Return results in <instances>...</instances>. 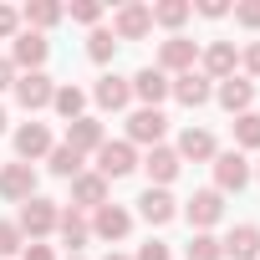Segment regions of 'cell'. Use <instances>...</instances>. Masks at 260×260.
I'll use <instances>...</instances> for the list:
<instances>
[{
	"instance_id": "7c38bea8",
	"label": "cell",
	"mask_w": 260,
	"mask_h": 260,
	"mask_svg": "<svg viewBox=\"0 0 260 260\" xmlns=\"http://www.w3.org/2000/svg\"><path fill=\"white\" fill-rule=\"evenodd\" d=\"M214 179H219V194L245 189V184H250V164H245V153H214Z\"/></svg>"
},
{
	"instance_id": "8d00e7d4",
	"label": "cell",
	"mask_w": 260,
	"mask_h": 260,
	"mask_svg": "<svg viewBox=\"0 0 260 260\" xmlns=\"http://www.w3.org/2000/svg\"><path fill=\"white\" fill-rule=\"evenodd\" d=\"M199 16H209V21L230 16V0H199Z\"/></svg>"
},
{
	"instance_id": "4dcf8cb0",
	"label": "cell",
	"mask_w": 260,
	"mask_h": 260,
	"mask_svg": "<svg viewBox=\"0 0 260 260\" xmlns=\"http://www.w3.org/2000/svg\"><path fill=\"white\" fill-rule=\"evenodd\" d=\"M112 51H117V36L97 26V31L87 36V56H92V61H112Z\"/></svg>"
},
{
	"instance_id": "7402d4cb",
	"label": "cell",
	"mask_w": 260,
	"mask_h": 260,
	"mask_svg": "<svg viewBox=\"0 0 260 260\" xmlns=\"http://www.w3.org/2000/svg\"><path fill=\"white\" fill-rule=\"evenodd\" d=\"M143 169H148L153 189H164V184H174V179H179V153H174V148H153V153L143 158Z\"/></svg>"
},
{
	"instance_id": "9a60e30c",
	"label": "cell",
	"mask_w": 260,
	"mask_h": 260,
	"mask_svg": "<svg viewBox=\"0 0 260 260\" xmlns=\"http://www.w3.org/2000/svg\"><path fill=\"white\" fill-rule=\"evenodd\" d=\"M107 138H102V122L97 117H77V122H67V148H77V153H97Z\"/></svg>"
},
{
	"instance_id": "8fae6325",
	"label": "cell",
	"mask_w": 260,
	"mask_h": 260,
	"mask_svg": "<svg viewBox=\"0 0 260 260\" xmlns=\"http://www.w3.org/2000/svg\"><path fill=\"white\" fill-rule=\"evenodd\" d=\"M169 92H174L184 107H204V102L214 97V87H209V77H204V72H184V77H174V82H169Z\"/></svg>"
},
{
	"instance_id": "2e32d148",
	"label": "cell",
	"mask_w": 260,
	"mask_h": 260,
	"mask_svg": "<svg viewBox=\"0 0 260 260\" xmlns=\"http://www.w3.org/2000/svg\"><path fill=\"white\" fill-rule=\"evenodd\" d=\"M16 153H21V164H26V158L36 164L41 153H51V127H46V122H26L21 133H16Z\"/></svg>"
},
{
	"instance_id": "7bdbcfd3",
	"label": "cell",
	"mask_w": 260,
	"mask_h": 260,
	"mask_svg": "<svg viewBox=\"0 0 260 260\" xmlns=\"http://www.w3.org/2000/svg\"><path fill=\"white\" fill-rule=\"evenodd\" d=\"M67 260H77V255H67Z\"/></svg>"
},
{
	"instance_id": "7a4b0ae2",
	"label": "cell",
	"mask_w": 260,
	"mask_h": 260,
	"mask_svg": "<svg viewBox=\"0 0 260 260\" xmlns=\"http://www.w3.org/2000/svg\"><path fill=\"white\" fill-rule=\"evenodd\" d=\"M56 219H61L56 199H41V194H31V199L21 204V235H31V240L51 235V230H56Z\"/></svg>"
},
{
	"instance_id": "f1b7e54d",
	"label": "cell",
	"mask_w": 260,
	"mask_h": 260,
	"mask_svg": "<svg viewBox=\"0 0 260 260\" xmlns=\"http://www.w3.org/2000/svg\"><path fill=\"white\" fill-rule=\"evenodd\" d=\"M235 143L240 148H260V112H240L235 117Z\"/></svg>"
},
{
	"instance_id": "277c9868",
	"label": "cell",
	"mask_w": 260,
	"mask_h": 260,
	"mask_svg": "<svg viewBox=\"0 0 260 260\" xmlns=\"http://www.w3.org/2000/svg\"><path fill=\"white\" fill-rule=\"evenodd\" d=\"M46 56H51V41L41 31H21L16 46H11V67H26V72H41Z\"/></svg>"
},
{
	"instance_id": "ac0fdd59",
	"label": "cell",
	"mask_w": 260,
	"mask_h": 260,
	"mask_svg": "<svg viewBox=\"0 0 260 260\" xmlns=\"http://www.w3.org/2000/svg\"><path fill=\"white\" fill-rule=\"evenodd\" d=\"M235 41H209V51H204V77L209 82H224V77H235Z\"/></svg>"
},
{
	"instance_id": "603a6c76",
	"label": "cell",
	"mask_w": 260,
	"mask_h": 260,
	"mask_svg": "<svg viewBox=\"0 0 260 260\" xmlns=\"http://www.w3.org/2000/svg\"><path fill=\"white\" fill-rule=\"evenodd\" d=\"M224 255H235V260H260V230H255V224H240V230H230V240H224Z\"/></svg>"
},
{
	"instance_id": "ab89813d",
	"label": "cell",
	"mask_w": 260,
	"mask_h": 260,
	"mask_svg": "<svg viewBox=\"0 0 260 260\" xmlns=\"http://www.w3.org/2000/svg\"><path fill=\"white\" fill-rule=\"evenodd\" d=\"M6 87H16V67H11L6 56H0V92H6Z\"/></svg>"
},
{
	"instance_id": "ba28073f",
	"label": "cell",
	"mask_w": 260,
	"mask_h": 260,
	"mask_svg": "<svg viewBox=\"0 0 260 260\" xmlns=\"http://www.w3.org/2000/svg\"><path fill=\"white\" fill-rule=\"evenodd\" d=\"M194 56H199V46L189 41V36H169L164 41V51H158V72H194Z\"/></svg>"
},
{
	"instance_id": "836d02e7",
	"label": "cell",
	"mask_w": 260,
	"mask_h": 260,
	"mask_svg": "<svg viewBox=\"0 0 260 260\" xmlns=\"http://www.w3.org/2000/svg\"><path fill=\"white\" fill-rule=\"evenodd\" d=\"M72 21L97 26V21H102V6H97V0H77V6H72Z\"/></svg>"
},
{
	"instance_id": "e0dca14e",
	"label": "cell",
	"mask_w": 260,
	"mask_h": 260,
	"mask_svg": "<svg viewBox=\"0 0 260 260\" xmlns=\"http://www.w3.org/2000/svg\"><path fill=\"white\" fill-rule=\"evenodd\" d=\"M179 164L184 158H194V164H204V158H214L219 148H214V133H209V127H184V138H179Z\"/></svg>"
},
{
	"instance_id": "4316f807",
	"label": "cell",
	"mask_w": 260,
	"mask_h": 260,
	"mask_svg": "<svg viewBox=\"0 0 260 260\" xmlns=\"http://www.w3.org/2000/svg\"><path fill=\"white\" fill-rule=\"evenodd\" d=\"M46 158H51V174H56V179H77V174H82V153L67 148V143H51Z\"/></svg>"
},
{
	"instance_id": "8992f818",
	"label": "cell",
	"mask_w": 260,
	"mask_h": 260,
	"mask_svg": "<svg viewBox=\"0 0 260 260\" xmlns=\"http://www.w3.org/2000/svg\"><path fill=\"white\" fill-rule=\"evenodd\" d=\"M133 169H138L133 143H102L97 148V174L102 179H122V174H133Z\"/></svg>"
},
{
	"instance_id": "52a82bcc",
	"label": "cell",
	"mask_w": 260,
	"mask_h": 260,
	"mask_svg": "<svg viewBox=\"0 0 260 260\" xmlns=\"http://www.w3.org/2000/svg\"><path fill=\"white\" fill-rule=\"evenodd\" d=\"M164 127H169V117H164L158 107H138L133 117H127V143H153V148H158Z\"/></svg>"
},
{
	"instance_id": "f546056e",
	"label": "cell",
	"mask_w": 260,
	"mask_h": 260,
	"mask_svg": "<svg viewBox=\"0 0 260 260\" xmlns=\"http://www.w3.org/2000/svg\"><path fill=\"white\" fill-rule=\"evenodd\" d=\"M189 260H224V245H219L209 230H199V235L189 240Z\"/></svg>"
},
{
	"instance_id": "d590c367",
	"label": "cell",
	"mask_w": 260,
	"mask_h": 260,
	"mask_svg": "<svg viewBox=\"0 0 260 260\" xmlns=\"http://www.w3.org/2000/svg\"><path fill=\"white\" fill-rule=\"evenodd\" d=\"M138 260H169V245L164 240H148V245H138Z\"/></svg>"
},
{
	"instance_id": "6da1fadb",
	"label": "cell",
	"mask_w": 260,
	"mask_h": 260,
	"mask_svg": "<svg viewBox=\"0 0 260 260\" xmlns=\"http://www.w3.org/2000/svg\"><path fill=\"white\" fill-rule=\"evenodd\" d=\"M148 31H153V6H143V0L117 6V16H112V36L117 41H143Z\"/></svg>"
},
{
	"instance_id": "e575fe53",
	"label": "cell",
	"mask_w": 260,
	"mask_h": 260,
	"mask_svg": "<svg viewBox=\"0 0 260 260\" xmlns=\"http://www.w3.org/2000/svg\"><path fill=\"white\" fill-rule=\"evenodd\" d=\"M6 36H21V11L16 6H0V41Z\"/></svg>"
},
{
	"instance_id": "3957f363",
	"label": "cell",
	"mask_w": 260,
	"mask_h": 260,
	"mask_svg": "<svg viewBox=\"0 0 260 260\" xmlns=\"http://www.w3.org/2000/svg\"><path fill=\"white\" fill-rule=\"evenodd\" d=\"M51 97H56V82H51L46 72H26V77H16V102H21L26 112L51 107Z\"/></svg>"
},
{
	"instance_id": "cb8c5ba5",
	"label": "cell",
	"mask_w": 260,
	"mask_h": 260,
	"mask_svg": "<svg viewBox=\"0 0 260 260\" xmlns=\"http://www.w3.org/2000/svg\"><path fill=\"white\" fill-rule=\"evenodd\" d=\"M67 16V6H56V0H31V6L21 11V21L31 26V31H46V26H56Z\"/></svg>"
},
{
	"instance_id": "83f0119b",
	"label": "cell",
	"mask_w": 260,
	"mask_h": 260,
	"mask_svg": "<svg viewBox=\"0 0 260 260\" xmlns=\"http://www.w3.org/2000/svg\"><path fill=\"white\" fill-rule=\"evenodd\" d=\"M51 107H56V112H61L67 122H77V117H82V107H87V97H82V87H56Z\"/></svg>"
},
{
	"instance_id": "b9f144b4",
	"label": "cell",
	"mask_w": 260,
	"mask_h": 260,
	"mask_svg": "<svg viewBox=\"0 0 260 260\" xmlns=\"http://www.w3.org/2000/svg\"><path fill=\"white\" fill-rule=\"evenodd\" d=\"M107 260H127V255H107Z\"/></svg>"
},
{
	"instance_id": "44dd1931",
	"label": "cell",
	"mask_w": 260,
	"mask_h": 260,
	"mask_svg": "<svg viewBox=\"0 0 260 260\" xmlns=\"http://www.w3.org/2000/svg\"><path fill=\"white\" fill-rule=\"evenodd\" d=\"M92 230H97L102 240H122L127 230H133V214H127L122 204H102V209H97V219H92Z\"/></svg>"
},
{
	"instance_id": "60d3db41",
	"label": "cell",
	"mask_w": 260,
	"mask_h": 260,
	"mask_svg": "<svg viewBox=\"0 0 260 260\" xmlns=\"http://www.w3.org/2000/svg\"><path fill=\"white\" fill-rule=\"evenodd\" d=\"M0 133H6V107H0Z\"/></svg>"
},
{
	"instance_id": "d6986e66",
	"label": "cell",
	"mask_w": 260,
	"mask_h": 260,
	"mask_svg": "<svg viewBox=\"0 0 260 260\" xmlns=\"http://www.w3.org/2000/svg\"><path fill=\"white\" fill-rule=\"evenodd\" d=\"M214 97H219V102L240 117V112H250V102H255V82H250V77H224Z\"/></svg>"
},
{
	"instance_id": "74e56055",
	"label": "cell",
	"mask_w": 260,
	"mask_h": 260,
	"mask_svg": "<svg viewBox=\"0 0 260 260\" xmlns=\"http://www.w3.org/2000/svg\"><path fill=\"white\" fill-rule=\"evenodd\" d=\"M26 260H56V255H51V245H41V240H31V245H26Z\"/></svg>"
},
{
	"instance_id": "f35d334b",
	"label": "cell",
	"mask_w": 260,
	"mask_h": 260,
	"mask_svg": "<svg viewBox=\"0 0 260 260\" xmlns=\"http://www.w3.org/2000/svg\"><path fill=\"white\" fill-rule=\"evenodd\" d=\"M245 67H250V77H260V41H250V51H245Z\"/></svg>"
},
{
	"instance_id": "ee69618b",
	"label": "cell",
	"mask_w": 260,
	"mask_h": 260,
	"mask_svg": "<svg viewBox=\"0 0 260 260\" xmlns=\"http://www.w3.org/2000/svg\"><path fill=\"white\" fill-rule=\"evenodd\" d=\"M255 174H260V169H255Z\"/></svg>"
},
{
	"instance_id": "4fadbf2b",
	"label": "cell",
	"mask_w": 260,
	"mask_h": 260,
	"mask_svg": "<svg viewBox=\"0 0 260 260\" xmlns=\"http://www.w3.org/2000/svg\"><path fill=\"white\" fill-rule=\"evenodd\" d=\"M72 204L77 209H102L107 204V179L102 174H77L72 179Z\"/></svg>"
},
{
	"instance_id": "30bf717a",
	"label": "cell",
	"mask_w": 260,
	"mask_h": 260,
	"mask_svg": "<svg viewBox=\"0 0 260 260\" xmlns=\"http://www.w3.org/2000/svg\"><path fill=\"white\" fill-rule=\"evenodd\" d=\"M127 87H133V97H143V107H158V102L169 97V77H164L158 67L133 72V77H127Z\"/></svg>"
},
{
	"instance_id": "d6a6232c",
	"label": "cell",
	"mask_w": 260,
	"mask_h": 260,
	"mask_svg": "<svg viewBox=\"0 0 260 260\" xmlns=\"http://www.w3.org/2000/svg\"><path fill=\"white\" fill-rule=\"evenodd\" d=\"M16 250H21V224L0 219V255H16Z\"/></svg>"
},
{
	"instance_id": "9c48e42d",
	"label": "cell",
	"mask_w": 260,
	"mask_h": 260,
	"mask_svg": "<svg viewBox=\"0 0 260 260\" xmlns=\"http://www.w3.org/2000/svg\"><path fill=\"white\" fill-rule=\"evenodd\" d=\"M0 194L26 204V199L36 194V169H31V164H6V169H0Z\"/></svg>"
},
{
	"instance_id": "d4e9b609",
	"label": "cell",
	"mask_w": 260,
	"mask_h": 260,
	"mask_svg": "<svg viewBox=\"0 0 260 260\" xmlns=\"http://www.w3.org/2000/svg\"><path fill=\"white\" fill-rule=\"evenodd\" d=\"M56 230H61V240H67L72 250H82V245H87V235H92V224H87V214H82V209H61Z\"/></svg>"
},
{
	"instance_id": "1f68e13d",
	"label": "cell",
	"mask_w": 260,
	"mask_h": 260,
	"mask_svg": "<svg viewBox=\"0 0 260 260\" xmlns=\"http://www.w3.org/2000/svg\"><path fill=\"white\" fill-rule=\"evenodd\" d=\"M235 21H240L245 31H260V0H240V6H235Z\"/></svg>"
},
{
	"instance_id": "484cf974",
	"label": "cell",
	"mask_w": 260,
	"mask_h": 260,
	"mask_svg": "<svg viewBox=\"0 0 260 260\" xmlns=\"http://www.w3.org/2000/svg\"><path fill=\"white\" fill-rule=\"evenodd\" d=\"M189 16H194L189 0H158V6H153V26H169V31H179Z\"/></svg>"
},
{
	"instance_id": "ffe728a7",
	"label": "cell",
	"mask_w": 260,
	"mask_h": 260,
	"mask_svg": "<svg viewBox=\"0 0 260 260\" xmlns=\"http://www.w3.org/2000/svg\"><path fill=\"white\" fill-rule=\"evenodd\" d=\"M92 97H97L107 112H122L127 102H133V87H127V77H112V72H107V77H97V92H92Z\"/></svg>"
},
{
	"instance_id": "5b68a950",
	"label": "cell",
	"mask_w": 260,
	"mask_h": 260,
	"mask_svg": "<svg viewBox=\"0 0 260 260\" xmlns=\"http://www.w3.org/2000/svg\"><path fill=\"white\" fill-rule=\"evenodd\" d=\"M184 214H189L194 230H209V224L224 219V194H219V189H199V194L184 204Z\"/></svg>"
},
{
	"instance_id": "5bb4252c",
	"label": "cell",
	"mask_w": 260,
	"mask_h": 260,
	"mask_svg": "<svg viewBox=\"0 0 260 260\" xmlns=\"http://www.w3.org/2000/svg\"><path fill=\"white\" fill-rule=\"evenodd\" d=\"M138 214H143L148 224H169V219L179 214V204H174V194H169V189H153V184H148V189H143V199H138Z\"/></svg>"
}]
</instances>
